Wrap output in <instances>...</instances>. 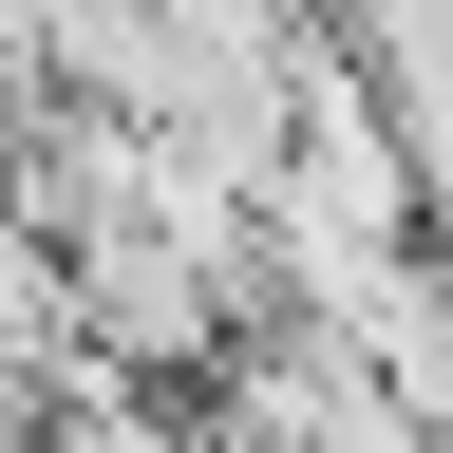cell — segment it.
<instances>
[{"mask_svg":"<svg viewBox=\"0 0 453 453\" xmlns=\"http://www.w3.org/2000/svg\"><path fill=\"white\" fill-rule=\"evenodd\" d=\"M226 321H265V303H246V265H226V246H189L170 208L76 226V340H95V359H133V378H170V396H189V378L226 359Z\"/></svg>","mask_w":453,"mask_h":453,"instance_id":"6da1fadb","label":"cell"}]
</instances>
